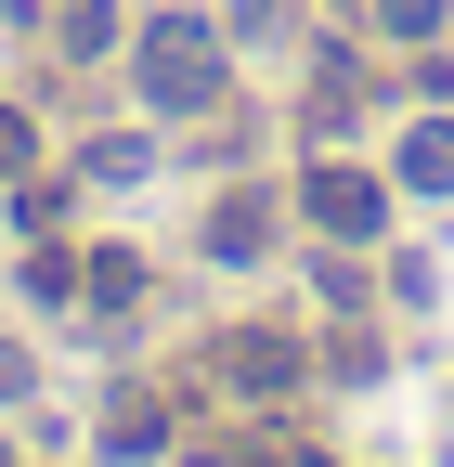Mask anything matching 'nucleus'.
Listing matches in <instances>:
<instances>
[{
  "label": "nucleus",
  "mask_w": 454,
  "mask_h": 467,
  "mask_svg": "<svg viewBox=\"0 0 454 467\" xmlns=\"http://www.w3.org/2000/svg\"><path fill=\"white\" fill-rule=\"evenodd\" d=\"M208 377H234V389H286V377H299V350H286V337H221V350H208Z\"/></svg>",
  "instance_id": "obj_3"
},
{
  "label": "nucleus",
  "mask_w": 454,
  "mask_h": 467,
  "mask_svg": "<svg viewBox=\"0 0 454 467\" xmlns=\"http://www.w3.org/2000/svg\"><path fill=\"white\" fill-rule=\"evenodd\" d=\"M0 169H26V117L14 104H0Z\"/></svg>",
  "instance_id": "obj_9"
},
{
  "label": "nucleus",
  "mask_w": 454,
  "mask_h": 467,
  "mask_svg": "<svg viewBox=\"0 0 454 467\" xmlns=\"http://www.w3.org/2000/svg\"><path fill=\"white\" fill-rule=\"evenodd\" d=\"M78 285H91L104 312H130V299H143V260H130V247H91V260H78Z\"/></svg>",
  "instance_id": "obj_5"
},
{
  "label": "nucleus",
  "mask_w": 454,
  "mask_h": 467,
  "mask_svg": "<svg viewBox=\"0 0 454 467\" xmlns=\"http://www.w3.org/2000/svg\"><path fill=\"white\" fill-rule=\"evenodd\" d=\"M208 247H221V260H260V247H273V208H260V195H234V208L208 221Z\"/></svg>",
  "instance_id": "obj_4"
},
{
  "label": "nucleus",
  "mask_w": 454,
  "mask_h": 467,
  "mask_svg": "<svg viewBox=\"0 0 454 467\" xmlns=\"http://www.w3.org/2000/svg\"><path fill=\"white\" fill-rule=\"evenodd\" d=\"M377 26H389V39H428V26H441V0H377Z\"/></svg>",
  "instance_id": "obj_8"
},
{
  "label": "nucleus",
  "mask_w": 454,
  "mask_h": 467,
  "mask_svg": "<svg viewBox=\"0 0 454 467\" xmlns=\"http://www.w3.org/2000/svg\"><path fill=\"white\" fill-rule=\"evenodd\" d=\"M403 182L416 195H454V130H403Z\"/></svg>",
  "instance_id": "obj_6"
},
{
  "label": "nucleus",
  "mask_w": 454,
  "mask_h": 467,
  "mask_svg": "<svg viewBox=\"0 0 454 467\" xmlns=\"http://www.w3.org/2000/svg\"><path fill=\"white\" fill-rule=\"evenodd\" d=\"M0 467H14V454H0Z\"/></svg>",
  "instance_id": "obj_11"
},
{
  "label": "nucleus",
  "mask_w": 454,
  "mask_h": 467,
  "mask_svg": "<svg viewBox=\"0 0 454 467\" xmlns=\"http://www.w3.org/2000/svg\"><path fill=\"white\" fill-rule=\"evenodd\" d=\"M143 104H156V117L221 104V26H208V14H156V26H143Z\"/></svg>",
  "instance_id": "obj_1"
},
{
  "label": "nucleus",
  "mask_w": 454,
  "mask_h": 467,
  "mask_svg": "<svg viewBox=\"0 0 454 467\" xmlns=\"http://www.w3.org/2000/svg\"><path fill=\"white\" fill-rule=\"evenodd\" d=\"M0 402H26V350H0Z\"/></svg>",
  "instance_id": "obj_10"
},
{
  "label": "nucleus",
  "mask_w": 454,
  "mask_h": 467,
  "mask_svg": "<svg viewBox=\"0 0 454 467\" xmlns=\"http://www.w3.org/2000/svg\"><path fill=\"white\" fill-rule=\"evenodd\" d=\"M104 441H118V454H156V441H169V416H156V402L130 389V402H118V416H104Z\"/></svg>",
  "instance_id": "obj_7"
},
{
  "label": "nucleus",
  "mask_w": 454,
  "mask_h": 467,
  "mask_svg": "<svg viewBox=\"0 0 454 467\" xmlns=\"http://www.w3.org/2000/svg\"><path fill=\"white\" fill-rule=\"evenodd\" d=\"M299 195H312V221H325V234H377V182H364V169H312Z\"/></svg>",
  "instance_id": "obj_2"
}]
</instances>
